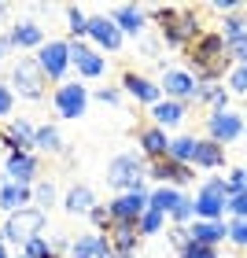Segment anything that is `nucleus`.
I'll list each match as a JSON object with an SVG mask.
<instances>
[{
	"label": "nucleus",
	"instance_id": "obj_8",
	"mask_svg": "<svg viewBox=\"0 0 247 258\" xmlns=\"http://www.w3.org/2000/svg\"><path fill=\"white\" fill-rule=\"evenodd\" d=\"M37 63H41V70H44L48 81H59L63 85V74L74 67L70 63V41H44L37 48Z\"/></svg>",
	"mask_w": 247,
	"mask_h": 258
},
{
	"label": "nucleus",
	"instance_id": "obj_42",
	"mask_svg": "<svg viewBox=\"0 0 247 258\" xmlns=\"http://www.w3.org/2000/svg\"><path fill=\"white\" fill-rule=\"evenodd\" d=\"M229 92H247V67L229 70Z\"/></svg>",
	"mask_w": 247,
	"mask_h": 258
},
{
	"label": "nucleus",
	"instance_id": "obj_3",
	"mask_svg": "<svg viewBox=\"0 0 247 258\" xmlns=\"http://www.w3.org/2000/svg\"><path fill=\"white\" fill-rule=\"evenodd\" d=\"M107 184L111 188H118L122 192H140L144 188V177H148V159L144 155H137V151H122V155H114L107 162Z\"/></svg>",
	"mask_w": 247,
	"mask_h": 258
},
{
	"label": "nucleus",
	"instance_id": "obj_38",
	"mask_svg": "<svg viewBox=\"0 0 247 258\" xmlns=\"http://www.w3.org/2000/svg\"><path fill=\"white\" fill-rule=\"evenodd\" d=\"M225 184H229V196H243L247 192V166H236L225 177Z\"/></svg>",
	"mask_w": 247,
	"mask_h": 258
},
{
	"label": "nucleus",
	"instance_id": "obj_17",
	"mask_svg": "<svg viewBox=\"0 0 247 258\" xmlns=\"http://www.w3.org/2000/svg\"><path fill=\"white\" fill-rule=\"evenodd\" d=\"M114 26L122 30V37H144V30H148V11L144 8H137V4H122V8H114Z\"/></svg>",
	"mask_w": 247,
	"mask_h": 258
},
{
	"label": "nucleus",
	"instance_id": "obj_54",
	"mask_svg": "<svg viewBox=\"0 0 247 258\" xmlns=\"http://www.w3.org/2000/svg\"><path fill=\"white\" fill-rule=\"evenodd\" d=\"M243 133H247V129H243Z\"/></svg>",
	"mask_w": 247,
	"mask_h": 258
},
{
	"label": "nucleus",
	"instance_id": "obj_24",
	"mask_svg": "<svg viewBox=\"0 0 247 258\" xmlns=\"http://www.w3.org/2000/svg\"><path fill=\"white\" fill-rule=\"evenodd\" d=\"M11 44H15V48H41V44H44L41 22H33V19L15 22V26H11Z\"/></svg>",
	"mask_w": 247,
	"mask_h": 258
},
{
	"label": "nucleus",
	"instance_id": "obj_47",
	"mask_svg": "<svg viewBox=\"0 0 247 258\" xmlns=\"http://www.w3.org/2000/svg\"><path fill=\"white\" fill-rule=\"evenodd\" d=\"M210 8H214V11H221V15H236V11H240V4H236V0H218V4H210Z\"/></svg>",
	"mask_w": 247,
	"mask_h": 258
},
{
	"label": "nucleus",
	"instance_id": "obj_41",
	"mask_svg": "<svg viewBox=\"0 0 247 258\" xmlns=\"http://www.w3.org/2000/svg\"><path fill=\"white\" fill-rule=\"evenodd\" d=\"M170 243H173V251L181 254L188 243H192V236H188V225H173V229H170Z\"/></svg>",
	"mask_w": 247,
	"mask_h": 258
},
{
	"label": "nucleus",
	"instance_id": "obj_32",
	"mask_svg": "<svg viewBox=\"0 0 247 258\" xmlns=\"http://www.w3.org/2000/svg\"><path fill=\"white\" fill-rule=\"evenodd\" d=\"M170 159L192 166V159H196V137H177V140L170 144Z\"/></svg>",
	"mask_w": 247,
	"mask_h": 258
},
{
	"label": "nucleus",
	"instance_id": "obj_29",
	"mask_svg": "<svg viewBox=\"0 0 247 258\" xmlns=\"http://www.w3.org/2000/svg\"><path fill=\"white\" fill-rule=\"evenodd\" d=\"M100 232H85V236H78L70 243V258H96L100 254Z\"/></svg>",
	"mask_w": 247,
	"mask_h": 258
},
{
	"label": "nucleus",
	"instance_id": "obj_28",
	"mask_svg": "<svg viewBox=\"0 0 247 258\" xmlns=\"http://www.w3.org/2000/svg\"><path fill=\"white\" fill-rule=\"evenodd\" d=\"M196 103H203V107H210V111H225L229 107V89L225 85H199Z\"/></svg>",
	"mask_w": 247,
	"mask_h": 258
},
{
	"label": "nucleus",
	"instance_id": "obj_31",
	"mask_svg": "<svg viewBox=\"0 0 247 258\" xmlns=\"http://www.w3.org/2000/svg\"><path fill=\"white\" fill-rule=\"evenodd\" d=\"M4 129H8V133L19 140V144H22V151H30V148H33V137H37V129H33L26 118H11Z\"/></svg>",
	"mask_w": 247,
	"mask_h": 258
},
{
	"label": "nucleus",
	"instance_id": "obj_2",
	"mask_svg": "<svg viewBox=\"0 0 247 258\" xmlns=\"http://www.w3.org/2000/svg\"><path fill=\"white\" fill-rule=\"evenodd\" d=\"M148 15L159 22V33L170 48H188L199 33V15L192 8H148Z\"/></svg>",
	"mask_w": 247,
	"mask_h": 258
},
{
	"label": "nucleus",
	"instance_id": "obj_48",
	"mask_svg": "<svg viewBox=\"0 0 247 258\" xmlns=\"http://www.w3.org/2000/svg\"><path fill=\"white\" fill-rule=\"evenodd\" d=\"M0 258H11V254H8V247H4V243H0Z\"/></svg>",
	"mask_w": 247,
	"mask_h": 258
},
{
	"label": "nucleus",
	"instance_id": "obj_10",
	"mask_svg": "<svg viewBox=\"0 0 247 258\" xmlns=\"http://www.w3.org/2000/svg\"><path fill=\"white\" fill-rule=\"evenodd\" d=\"M148 177L159 181V184H170V188H181V184H192L196 181V170L184 166V162H173L166 155V159H151L148 162Z\"/></svg>",
	"mask_w": 247,
	"mask_h": 258
},
{
	"label": "nucleus",
	"instance_id": "obj_13",
	"mask_svg": "<svg viewBox=\"0 0 247 258\" xmlns=\"http://www.w3.org/2000/svg\"><path fill=\"white\" fill-rule=\"evenodd\" d=\"M122 92H126V96H133L137 103H148V107L162 103V89H159V81H151V78H144V74H137V70H126V74H122Z\"/></svg>",
	"mask_w": 247,
	"mask_h": 258
},
{
	"label": "nucleus",
	"instance_id": "obj_46",
	"mask_svg": "<svg viewBox=\"0 0 247 258\" xmlns=\"http://www.w3.org/2000/svg\"><path fill=\"white\" fill-rule=\"evenodd\" d=\"M96 100H100V103H111V107H114V103H122V89L103 85V89H96Z\"/></svg>",
	"mask_w": 247,
	"mask_h": 258
},
{
	"label": "nucleus",
	"instance_id": "obj_34",
	"mask_svg": "<svg viewBox=\"0 0 247 258\" xmlns=\"http://www.w3.org/2000/svg\"><path fill=\"white\" fill-rule=\"evenodd\" d=\"M162 225H166V218L159 214V210H144V218L137 221V229H140V236H159Z\"/></svg>",
	"mask_w": 247,
	"mask_h": 258
},
{
	"label": "nucleus",
	"instance_id": "obj_4",
	"mask_svg": "<svg viewBox=\"0 0 247 258\" xmlns=\"http://www.w3.org/2000/svg\"><path fill=\"white\" fill-rule=\"evenodd\" d=\"M8 85H11V92H19L22 100H41L48 78H44L37 55H19L15 67H11V81H8Z\"/></svg>",
	"mask_w": 247,
	"mask_h": 258
},
{
	"label": "nucleus",
	"instance_id": "obj_26",
	"mask_svg": "<svg viewBox=\"0 0 247 258\" xmlns=\"http://www.w3.org/2000/svg\"><path fill=\"white\" fill-rule=\"evenodd\" d=\"M177 203H181V192H177V188H170V184H159V188H151V192H148V210H159L162 218H170Z\"/></svg>",
	"mask_w": 247,
	"mask_h": 258
},
{
	"label": "nucleus",
	"instance_id": "obj_40",
	"mask_svg": "<svg viewBox=\"0 0 247 258\" xmlns=\"http://www.w3.org/2000/svg\"><path fill=\"white\" fill-rule=\"evenodd\" d=\"M229 240L236 243V247H247V221H240V218L229 221Z\"/></svg>",
	"mask_w": 247,
	"mask_h": 258
},
{
	"label": "nucleus",
	"instance_id": "obj_50",
	"mask_svg": "<svg viewBox=\"0 0 247 258\" xmlns=\"http://www.w3.org/2000/svg\"><path fill=\"white\" fill-rule=\"evenodd\" d=\"M118 258H140V254H118Z\"/></svg>",
	"mask_w": 247,
	"mask_h": 258
},
{
	"label": "nucleus",
	"instance_id": "obj_39",
	"mask_svg": "<svg viewBox=\"0 0 247 258\" xmlns=\"http://www.w3.org/2000/svg\"><path fill=\"white\" fill-rule=\"evenodd\" d=\"M11 111H15V92H11L8 81H0V118H8Z\"/></svg>",
	"mask_w": 247,
	"mask_h": 258
},
{
	"label": "nucleus",
	"instance_id": "obj_6",
	"mask_svg": "<svg viewBox=\"0 0 247 258\" xmlns=\"http://www.w3.org/2000/svg\"><path fill=\"white\" fill-rule=\"evenodd\" d=\"M0 232H4L8 243H19V247H26L33 236H41V232H44V210H37V207L19 210V214L8 218V225L0 229Z\"/></svg>",
	"mask_w": 247,
	"mask_h": 258
},
{
	"label": "nucleus",
	"instance_id": "obj_5",
	"mask_svg": "<svg viewBox=\"0 0 247 258\" xmlns=\"http://www.w3.org/2000/svg\"><path fill=\"white\" fill-rule=\"evenodd\" d=\"M225 210H229L225 177H207L196 192V218L199 221H225Z\"/></svg>",
	"mask_w": 247,
	"mask_h": 258
},
{
	"label": "nucleus",
	"instance_id": "obj_25",
	"mask_svg": "<svg viewBox=\"0 0 247 258\" xmlns=\"http://www.w3.org/2000/svg\"><path fill=\"white\" fill-rule=\"evenodd\" d=\"M92 207H96V196H92V188L89 184H74V188L67 192V199H63V210L67 214H92Z\"/></svg>",
	"mask_w": 247,
	"mask_h": 258
},
{
	"label": "nucleus",
	"instance_id": "obj_1",
	"mask_svg": "<svg viewBox=\"0 0 247 258\" xmlns=\"http://www.w3.org/2000/svg\"><path fill=\"white\" fill-rule=\"evenodd\" d=\"M184 59H188V67L196 70L199 85H214V81H221L232 70L225 37H221L218 30H203V33H199V37L184 48Z\"/></svg>",
	"mask_w": 247,
	"mask_h": 258
},
{
	"label": "nucleus",
	"instance_id": "obj_33",
	"mask_svg": "<svg viewBox=\"0 0 247 258\" xmlns=\"http://www.w3.org/2000/svg\"><path fill=\"white\" fill-rule=\"evenodd\" d=\"M33 203H37V210H52L55 207V184L52 181H37L33 184Z\"/></svg>",
	"mask_w": 247,
	"mask_h": 258
},
{
	"label": "nucleus",
	"instance_id": "obj_16",
	"mask_svg": "<svg viewBox=\"0 0 247 258\" xmlns=\"http://www.w3.org/2000/svg\"><path fill=\"white\" fill-rule=\"evenodd\" d=\"M89 37L103 52H118L122 48V30L114 26V19H107V15H96V19L89 22Z\"/></svg>",
	"mask_w": 247,
	"mask_h": 258
},
{
	"label": "nucleus",
	"instance_id": "obj_19",
	"mask_svg": "<svg viewBox=\"0 0 247 258\" xmlns=\"http://www.w3.org/2000/svg\"><path fill=\"white\" fill-rule=\"evenodd\" d=\"M137 140H140V155H144L148 162L151 159H166L170 155V144H173V140L166 137V129H159V125H144Z\"/></svg>",
	"mask_w": 247,
	"mask_h": 258
},
{
	"label": "nucleus",
	"instance_id": "obj_43",
	"mask_svg": "<svg viewBox=\"0 0 247 258\" xmlns=\"http://www.w3.org/2000/svg\"><path fill=\"white\" fill-rule=\"evenodd\" d=\"M177 258H218V247H203V243H188Z\"/></svg>",
	"mask_w": 247,
	"mask_h": 258
},
{
	"label": "nucleus",
	"instance_id": "obj_22",
	"mask_svg": "<svg viewBox=\"0 0 247 258\" xmlns=\"http://www.w3.org/2000/svg\"><path fill=\"white\" fill-rule=\"evenodd\" d=\"M184 114H188V103H177V100H162L151 107V125H159V129H177L184 122Z\"/></svg>",
	"mask_w": 247,
	"mask_h": 258
},
{
	"label": "nucleus",
	"instance_id": "obj_21",
	"mask_svg": "<svg viewBox=\"0 0 247 258\" xmlns=\"http://www.w3.org/2000/svg\"><path fill=\"white\" fill-rule=\"evenodd\" d=\"M33 203V188L30 184H15V181H4V188H0V210L11 218L19 214V210H26Z\"/></svg>",
	"mask_w": 247,
	"mask_h": 258
},
{
	"label": "nucleus",
	"instance_id": "obj_44",
	"mask_svg": "<svg viewBox=\"0 0 247 258\" xmlns=\"http://www.w3.org/2000/svg\"><path fill=\"white\" fill-rule=\"evenodd\" d=\"M229 214L240 218V221H247V192L243 196H229Z\"/></svg>",
	"mask_w": 247,
	"mask_h": 258
},
{
	"label": "nucleus",
	"instance_id": "obj_49",
	"mask_svg": "<svg viewBox=\"0 0 247 258\" xmlns=\"http://www.w3.org/2000/svg\"><path fill=\"white\" fill-rule=\"evenodd\" d=\"M0 15H8V4H0Z\"/></svg>",
	"mask_w": 247,
	"mask_h": 258
},
{
	"label": "nucleus",
	"instance_id": "obj_27",
	"mask_svg": "<svg viewBox=\"0 0 247 258\" xmlns=\"http://www.w3.org/2000/svg\"><path fill=\"white\" fill-rule=\"evenodd\" d=\"M33 148H41L44 155H67V140L55 125H37V137H33Z\"/></svg>",
	"mask_w": 247,
	"mask_h": 258
},
{
	"label": "nucleus",
	"instance_id": "obj_14",
	"mask_svg": "<svg viewBox=\"0 0 247 258\" xmlns=\"http://www.w3.org/2000/svg\"><path fill=\"white\" fill-rule=\"evenodd\" d=\"M70 63L78 67V74L81 78H100L103 70H107V59H103V55L96 52V48H89L85 41H70Z\"/></svg>",
	"mask_w": 247,
	"mask_h": 258
},
{
	"label": "nucleus",
	"instance_id": "obj_20",
	"mask_svg": "<svg viewBox=\"0 0 247 258\" xmlns=\"http://www.w3.org/2000/svg\"><path fill=\"white\" fill-rule=\"evenodd\" d=\"M188 236L192 243H203V247H218V243L229 240V221H192L188 225Z\"/></svg>",
	"mask_w": 247,
	"mask_h": 258
},
{
	"label": "nucleus",
	"instance_id": "obj_53",
	"mask_svg": "<svg viewBox=\"0 0 247 258\" xmlns=\"http://www.w3.org/2000/svg\"><path fill=\"white\" fill-rule=\"evenodd\" d=\"M0 243H4V232H0Z\"/></svg>",
	"mask_w": 247,
	"mask_h": 258
},
{
	"label": "nucleus",
	"instance_id": "obj_30",
	"mask_svg": "<svg viewBox=\"0 0 247 258\" xmlns=\"http://www.w3.org/2000/svg\"><path fill=\"white\" fill-rule=\"evenodd\" d=\"M89 22H92V19H89L81 8H74V4L67 8V30H70V37H74V41L89 37Z\"/></svg>",
	"mask_w": 247,
	"mask_h": 258
},
{
	"label": "nucleus",
	"instance_id": "obj_36",
	"mask_svg": "<svg viewBox=\"0 0 247 258\" xmlns=\"http://www.w3.org/2000/svg\"><path fill=\"white\" fill-rule=\"evenodd\" d=\"M225 48H229V59L236 63V67H247V33H240V37H229Z\"/></svg>",
	"mask_w": 247,
	"mask_h": 258
},
{
	"label": "nucleus",
	"instance_id": "obj_11",
	"mask_svg": "<svg viewBox=\"0 0 247 258\" xmlns=\"http://www.w3.org/2000/svg\"><path fill=\"white\" fill-rule=\"evenodd\" d=\"M159 89H162V96H166V100L192 103V100H196V92H199V81L188 74V70H162Z\"/></svg>",
	"mask_w": 247,
	"mask_h": 258
},
{
	"label": "nucleus",
	"instance_id": "obj_51",
	"mask_svg": "<svg viewBox=\"0 0 247 258\" xmlns=\"http://www.w3.org/2000/svg\"><path fill=\"white\" fill-rule=\"evenodd\" d=\"M0 155H4V144H0Z\"/></svg>",
	"mask_w": 247,
	"mask_h": 258
},
{
	"label": "nucleus",
	"instance_id": "obj_23",
	"mask_svg": "<svg viewBox=\"0 0 247 258\" xmlns=\"http://www.w3.org/2000/svg\"><path fill=\"white\" fill-rule=\"evenodd\" d=\"M192 166H199V170H221V166H225V148L214 144L210 137L196 140V159H192Z\"/></svg>",
	"mask_w": 247,
	"mask_h": 258
},
{
	"label": "nucleus",
	"instance_id": "obj_18",
	"mask_svg": "<svg viewBox=\"0 0 247 258\" xmlns=\"http://www.w3.org/2000/svg\"><path fill=\"white\" fill-rule=\"evenodd\" d=\"M37 155L33 151H15V155H8L4 162V173H8V181H15V184H33V177H37Z\"/></svg>",
	"mask_w": 247,
	"mask_h": 258
},
{
	"label": "nucleus",
	"instance_id": "obj_37",
	"mask_svg": "<svg viewBox=\"0 0 247 258\" xmlns=\"http://www.w3.org/2000/svg\"><path fill=\"white\" fill-rule=\"evenodd\" d=\"M218 33H221L225 41H229V37H240V33H247V19H243V15H225V22H221Z\"/></svg>",
	"mask_w": 247,
	"mask_h": 258
},
{
	"label": "nucleus",
	"instance_id": "obj_7",
	"mask_svg": "<svg viewBox=\"0 0 247 258\" xmlns=\"http://www.w3.org/2000/svg\"><path fill=\"white\" fill-rule=\"evenodd\" d=\"M52 107L67 122L81 118L85 107H89V89L81 85V81H63V85H55V92H52Z\"/></svg>",
	"mask_w": 247,
	"mask_h": 258
},
{
	"label": "nucleus",
	"instance_id": "obj_9",
	"mask_svg": "<svg viewBox=\"0 0 247 258\" xmlns=\"http://www.w3.org/2000/svg\"><path fill=\"white\" fill-rule=\"evenodd\" d=\"M243 114H236V111H210L207 114V137L210 140H214V144H221V148H225V144H232V140H236L240 133H243Z\"/></svg>",
	"mask_w": 247,
	"mask_h": 258
},
{
	"label": "nucleus",
	"instance_id": "obj_35",
	"mask_svg": "<svg viewBox=\"0 0 247 258\" xmlns=\"http://www.w3.org/2000/svg\"><path fill=\"white\" fill-rule=\"evenodd\" d=\"M173 225H192V221H196V199L192 196H181V203L177 207H173Z\"/></svg>",
	"mask_w": 247,
	"mask_h": 258
},
{
	"label": "nucleus",
	"instance_id": "obj_52",
	"mask_svg": "<svg viewBox=\"0 0 247 258\" xmlns=\"http://www.w3.org/2000/svg\"><path fill=\"white\" fill-rule=\"evenodd\" d=\"M0 59H4V48H0Z\"/></svg>",
	"mask_w": 247,
	"mask_h": 258
},
{
	"label": "nucleus",
	"instance_id": "obj_15",
	"mask_svg": "<svg viewBox=\"0 0 247 258\" xmlns=\"http://www.w3.org/2000/svg\"><path fill=\"white\" fill-rule=\"evenodd\" d=\"M103 236L111 240L114 254H137V247H140V229H137V221H111V225L103 229Z\"/></svg>",
	"mask_w": 247,
	"mask_h": 258
},
{
	"label": "nucleus",
	"instance_id": "obj_12",
	"mask_svg": "<svg viewBox=\"0 0 247 258\" xmlns=\"http://www.w3.org/2000/svg\"><path fill=\"white\" fill-rule=\"evenodd\" d=\"M107 210H111V221H140V218H144V210H148V188L114 196L107 203Z\"/></svg>",
	"mask_w": 247,
	"mask_h": 258
},
{
	"label": "nucleus",
	"instance_id": "obj_45",
	"mask_svg": "<svg viewBox=\"0 0 247 258\" xmlns=\"http://www.w3.org/2000/svg\"><path fill=\"white\" fill-rule=\"evenodd\" d=\"M89 221H92V225H96V229L103 232V229H107V225H111V210L96 203V207H92V214H89Z\"/></svg>",
	"mask_w": 247,
	"mask_h": 258
}]
</instances>
